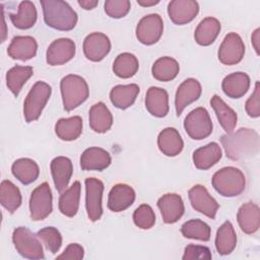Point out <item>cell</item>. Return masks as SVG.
<instances>
[{
  "label": "cell",
  "instance_id": "obj_21",
  "mask_svg": "<svg viewBox=\"0 0 260 260\" xmlns=\"http://www.w3.org/2000/svg\"><path fill=\"white\" fill-rule=\"evenodd\" d=\"M51 173L54 185L59 193H63L69 184L73 174V166L70 158L57 156L51 161Z\"/></svg>",
  "mask_w": 260,
  "mask_h": 260
},
{
  "label": "cell",
  "instance_id": "obj_23",
  "mask_svg": "<svg viewBox=\"0 0 260 260\" xmlns=\"http://www.w3.org/2000/svg\"><path fill=\"white\" fill-rule=\"evenodd\" d=\"M238 223L241 230L248 235L256 233L260 225V209L254 202L244 203L237 213Z\"/></svg>",
  "mask_w": 260,
  "mask_h": 260
},
{
  "label": "cell",
  "instance_id": "obj_12",
  "mask_svg": "<svg viewBox=\"0 0 260 260\" xmlns=\"http://www.w3.org/2000/svg\"><path fill=\"white\" fill-rule=\"evenodd\" d=\"M188 196H189V200L192 207L196 211L206 215L211 219L215 218L219 205L216 202V200L208 193L207 189L204 186L202 185L193 186L189 190Z\"/></svg>",
  "mask_w": 260,
  "mask_h": 260
},
{
  "label": "cell",
  "instance_id": "obj_20",
  "mask_svg": "<svg viewBox=\"0 0 260 260\" xmlns=\"http://www.w3.org/2000/svg\"><path fill=\"white\" fill-rule=\"evenodd\" d=\"M110 153L101 147L86 148L80 156V168L83 171H103L111 165Z\"/></svg>",
  "mask_w": 260,
  "mask_h": 260
},
{
  "label": "cell",
  "instance_id": "obj_31",
  "mask_svg": "<svg viewBox=\"0 0 260 260\" xmlns=\"http://www.w3.org/2000/svg\"><path fill=\"white\" fill-rule=\"evenodd\" d=\"M81 186L78 181H75L69 188L61 193L59 198V210L62 214L73 217L79 208Z\"/></svg>",
  "mask_w": 260,
  "mask_h": 260
},
{
  "label": "cell",
  "instance_id": "obj_36",
  "mask_svg": "<svg viewBox=\"0 0 260 260\" xmlns=\"http://www.w3.org/2000/svg\"><path fill=\"white\" fill-rule=\"evenodd\" d=\"M179 63L172 57L165 56L157 59L151 68L152 76L158 81H171L178 75Z\"/></svg>",
  "mask_w": 260,
  "mask_h": 260
},
{
  "label": "cell",
  "instance_id": "obj_27",
  "mask_svg": "<svg viewBox=\"0 0 260 260\" xmlns=\"http://www.w3.org/2000/svg\"><path fill=\"white\" fill-rule=\"evenodd\" d=\"M139 90V86L135 83L116 85L110 91L111 103L120 110L128 109L134 104Z\"/></svg>",
  "mask_w": 260,
  "mask_h": 260
},
{
  "label": "cell",
  "instance_id": "obj_40",
  "mask_svg": "<svg viewBox=\"0 0 260 260\" xmlns=\"http://www.w3.org/2000/svg\"><path fill=\"white\" fill-rule=\"evenodd\" d=\"M182 235L187 239L207 242L210 240V226L201 219H190L181 226Z\"/></svg>",
  "mask_w": 260,
  "mask_h": 260
},
{
  "label": "cell",
  "instance_id": "obj_10",
  "mask_svg": "<svg viewBox=\"0 0 260 260\" xmlns=\"http://www.w3.org/2000/svg\"><path fill=\"white\" fill-rule=\"evenodd\" d=\"M218 60L224 65H235L242 61L245 55V45L236 32L228 34L218 49Z\"/></svg>",
  "mask_w": 260,
  "mask_h": 260
},
{
  "label": "cell",
  "instance_id": "obj_28",
  "mask_svg": "<svg viewBox=\"0 0 260 260\" xmlns=\"http://www.w3.org/2000/svg\"><path fill=\"white\" fill-rule=\"evenodd\" d=\"M210 105L214 110L216 118L223 130L226 133L233 132L238 121L237 113L231 107H229L217 94H214L211 98Z\"/></svg>",
  "mask_w": 260,
  "mask_h": 260
},
{
  "label": "cell",
  "instance_id": "obj_2",
  "mask_svg": "<svg viewBox=\"0 0 260 260\" xmlns=\"http://www.w3.org/2000/svg\"><path fill=\"white\" fill-rule=\"evenodd\" d=\"M46 24L58 30H71L77 23V14L71 6L62 0H42Z\"/></svg>",
  "mask_w": 260,
  "mask_h": 260
},
{
  "label": "cell",
  "instance_id": "obj_22",
  "mask_svg": "<svg viewBox=\"0 0 260 260\" xmlns=\"http://www.w3.org/2000/svg\"><path fill=\"white\" fill-rule=\"evenodd\" d=\"M145 108L150 115L162 118L169 113V94L166 89L151 86L145 95Z\"/></svg>",
  "mask_w": 260,
  "mask_h": 260
},
{
  "label": "cell",
  "instance_id": "obj_33",
  "mask_svg": "<svg viewBox=\"0 0 260 260\" xmlns=\"http://www.w3.org/2000/svg\"><path fill=\"white\" fill-rule=\"evenodd\" d=\"M11 172L20 183L28 185L38 179L40 175V168L35 160L23 157L16 159L12 164Z\"/></svg>",
  "mask_w": 260,
  "mask_h": 260
},
{
  "label": "cell",
  "instance_id": "obj_30",
  "mask_svg": "<svg viewBox=\"0 0 260 260\" xmlns=\"http://www.w3.org/2000/svg\"><path fill=\"white\" fill-rule=\"evenodd\" d=\"M220 27V22L215 17L210 16L202 19L194 32L196 43L200 46L211 45L217 38Z\"/></svg>",
  "mask_w": 260,
  "mask_h": 260
},
{
  "label": "cell",
  "instance_id": "obj_9",
  "mask_svg": "<svg viewBox=\"0 0 260 260\" xmlns=\"http://www.w3.org/2000/svg\"><path fill=\"white\" fill-rule=\"evenodd\" d=\"M164 31V22L159 14L152 13L142 17L136 26L137 40L146 46L158 42Z\"/></svg>",
  "mask_w": 260,
  "mask_h": 260
},
{
  "label": "cell",
  "instance_id": "obj_41",
  "mask_svg": "<svg viewBox=\"0 0 260 260\" xmlns=\"http://www.w3.org/2000/svg\"><path fill=\"white\" fill-rule=\"evenodd\" d=\"M37 236L39 237L42 244H44V246L49 252L55 254L60 250L62 245V236L56 228L54 226L43 228L37 233Z\"/></svg>",
  "mask_w": 260,
  "mask_h": 260
},
{
  "label": "cell",
  "instance_id": "obj_43",
  "mask_svg": "<svg viewBox=\"0 0 260 260\" xmlns=\"http://www.w3.org/2000/svg\"><path fill=\"white\" fill-rule=\"evenodd\" d=\"M129 0H107L105 2V11L112 18H121L130 11Z\"/></svg>",
  "mask_w": 260,
  "mask_h": 260
},
{
  "label": "cell",
  "instance_id": "obj_17",
  "mask_svg": "<svg viewBox=\"0 0 260 260\" xmlns=\"http://www.w3.org/2000/svg\"><path fill=\"white\" fill-rule=\"evenodd\" d=\"M202 92L200 82L195 78L184 80L178 87L175 96V107L177 116H180L187 106L197 101Z\"/></svg>",
  "mask_w": 260,
  "mask_h": 260
},
{
  "label": "cell",
  "instance_id": "obj_4",
  "mask_svg": "<svg viewBox=\"0 0 260 260\" xmlns=\"http://www.w3.org/2000/svg\"><path fill=\"white\" fill-rule=\"evenodd\" d=\"M60 89L63 107L68 112L84 103L89 95L86 81L81 76L75 74H68L63 77L60 82Z\"/></svg>",
  "mask_w": 260,
  "mask_h": 260
},
{
  "label": "cell",
  "instance_id": "obj_15",
  "mask_svg": "<svg viewBox=\"0 0 260 260\" xmlns=\"http://www.w3.org/2000/svg\"><path fill=\"white\" fill-rule=\"evenodd\" d=\"M111 50V41L103 32H91L83 41V53L93 62L102 61Z\"/></svg>",
  "mask_w": 260,
  "mask_h": 260
},
{
  "label": "cell",
  "instance_id": "obj_8",
  "mask_svg": "<svg viewBox=\"0 0 260 260\" xmlns=\"http://www.w3.org/2000/svg\"><path fill=\"white\" fill-rule=\"evenodd\" d=\"M53 210L52 191L47 182L39 185L30 194L29 211L30 218L35 221L43 220Z\"/></svg>",
  "mask_w": 260,
  "mask_h": 260
},
{
  "label": "cell",
  "instance_id": "obj_6",
  "mask_svg": "<svg viewBox=\"0 0 260 260\" xmlns=\"http://www.w3.org/2000/svg\"><path fill=\"white\" fill-rule=\"evenodd\" d=\"M12 242L16 251L22 257L34 260L45 258L41 240L38 236L34 235L27 228H16L12 234Z\"/></svg>",
  "mask_w": 260,
  "mask_h": 260
},
{
  "label": "cell",
  "instance_id": "obj_38",
  "mask_svg": "<svg viewBox=\"0 0 260 260\" xmlns=\"http://www.w3.org/2000/svg\"><path fill=\"white\" fill-rule=\"evenodd\" d=\"M1 205L9 212H14L21 205L19 189L9 180H3L0 186Z\"/></svg>",
  "mask_w": 260,
  "mask_h": 260
},
{
  "label": "cell",
  "instance_id": "obj_14",
  "mask_svg": "<svg viewBox=\"0 0 260 260\" xmlns=\"http://www.w3.org/2000/svg\"><path fill=\"white\" fill-rule=\"evenodd\" d=\"M199 12V4L194 0H173L168 5L170 19L179 25L191 22Z\"/></svg>",
  "mask_w": 260,
  "mask_h": 260
},
{
  "label": "cell",
  "instance_id": "obj_48",
  "mask_svg": "<svg viewBox=\"0 0 260 260\" xmlns=\"http://www.w3.org/2000/svg\"><path fill=\"white\" fill-rule=\"evenodd\" d=\"M252 45L256 51V54L259 55V40H260V28H256L252 35Z\"/></svg>",
  "mask_w": 260,
  "mask_h": 260
},
{
  "label": "cell",
  "instance_id": "obj_42",
  "mask_svg": "<svg viewBox=\"0 0 260 260\" xmlns=\"http://www.w3.org/2000/svg\"><path fill=\"white\" fill-rule=\"evenodd\" d=\"M133 221L139 229H151L155 223V214L151 206L148 204L139 205L133 212Z\"/></svg>",
  "mask_w": 260,
  "mask_h": 260
},
{
  "label": "cell",
  "instance_id": "obj_18",
  "mask_svg": "<svg viewBox=\"0 0 260 260\" xmlns=\"http://www.w3.org/2000/svg\"><path fill=\"white\" fill-rule=\"evenodd\" d=\"M135 200L134 189L127 184H116L109 192L108 208L114 212L124 211Z\"/></svg>",
  "mask_w": 260,
  "mask_h": 260
},
{
  "label": "cell",
  "instance_id": "obj_46",
  "mask_svg": "<svg viewBox=\"0 0 260 260\" xmlns=\"http://www.w3.org/2000/svg\"><path fill=\"white\" fill-rule=\"evenodd\" d=\"M84 256V249L77 243L69 244L64 252L57 256V259H68V260H80Z\"/></svg>",
  "mask_w": 260,
  "mask_h": 260
},
{
  "label": "cell",
  "instance_id": "obj_35",
  "mask_svg": "<svg viewBox=\"0 0 260 260\" xmlns=\"http://www.w3.org/2000/svg\"><path fill=\"white\" fill-rule=\"evenodd\" d=\"M56 135L64 141L77 139L82 133V119L79 116L62 118L55 125Z\"/></svg>",
  "mask_w": 260,
  "mask_h": 260
},
{
  "label": "cell",
  "instance_id": "obj_47",
  "mask_svg": "<svg viewBox=\"0 0 260 260\" xmlns=\"http://www.w3.org/2000/svg\"><path fill=\"white\" fill-rule=\"evenodd\" d=\"M78 4L85 10H91L99 4V1L98 0H78Z\"/></svg>",
  "mask_w": 260,
  "mask_h": 260
},
{
  "label": "cell",
  "instance_id": "obj_37",
  "mask_svg": "<svg viewBox=\"0 0 260 260\" xmlns=\"http://www.w3.org/2000/svg\"><path fill=\"white\" fill-rule=\"evenodd\" d=\"M34 74V69L30 66L16 65L9 69L6 73V84L10 91L17 96L24 83Z\"/></svg>",
  "mask_w": 260,
  "mask_h": 260
},
{
  "label": "cell",
  "instance_id": "obj_1",
  "mask_svg": "<svg viewBox=\"0 0 260 260\" xmlns=\"http://www.w3.org/2000/svg\"><path fill=\"white\" fill-rule=\"evenodd\" d=\"M220 142L225 155L233 160L248 158L255 155L259 150V135L249 128H240L236 132L221 136Z\"/></svg>",
  "mask_w": 260,
  "mask_h": 260
},
{
  "label": "cell",
  "instance_id": "obj_7",
  "mask_svg": "<svg viewBox=\"0 0 260 260\" xmlns=\"http://www.w3.org/2000/svg\"><path fill=\"white\" fill-rule=\"evenodd\" d=\"M184 128L190 138L202 140L212 132V121L205 108L199 107L191 111L185 118Z\"/></svg>",
  "mask_w": 260,
  "mask_h": 260
},
{
  "label": "cell",
  "instance_id": "obj_25",
  "mask_svg": "<svg viewBox=\"0 0 260 260\" xmlns=\"http://www.w3.org/2000/svg\"><path fill=\"white\" fill-rule=\"evenodd\" d=\"M157 146L165 155L176 156L183 150L184 142L177 129L168 127L159 132Z\"/></svg>",
  "mask_w": 260,
  "mask_h": 260
},
{
  "label": "cell",
  "instance_id": "obj_13",
  "mask_svg": "<svg viewBox=\"0 0 260 260\" xmlns=\"http://www.w3.org/2000/svg\"><path fill=\"white\" fill-rule=\"evenodd\" d=\"M75 55V43L67 38L55 40L47 49L46 59L51 66L63 65Z\"/></svg>",
  "mask_w": 260,
  "mask_h": 260
},
{
  "label": "cell",
  "instance_id": "obj_44",
  "mask_svg": "<svg viewBox=\"0 0 260 260\" xmlns=\"http://www.w3.org/2000/svg\"><path fill=\"white\" fill-rule=\"evenodd\" d=\"M212 255L210 250L205 246L199 245H188L184 250L183 260H193V259H211Z\"/></svg>",
  "mask_w": 260,
  "mask_h": 260
},
{
  "label": "cell",
  "instance_id": "obj_39",
  "mask_svg": "<svg viewBox=\"0 0 260 260\" xmlns=\"http://www.w3.org/2000/svg\"><path fill=\"white\" fill-rule=\"evenodd\" d=\"M139 68L138 59L131 53L118 55L113 64L114 73L121 78H130L136 74Z\"/></svg>",
  "mask_w": 260,
  "mask_h": 260
},
{
  "label": "cell",
  "instance_id": "obj_16",
  "mask_svg": "<svg viewBox=\"0 0 260 260\" xmlns=\"http://www.w3.org/2000/svg\"><path fill=\"white\" fill-rule=\"evenodd\" d=\"M157 207L166 223L177 222L184 214L185 206L182 197L176 193H167L157 200Z\"/></svg>",
  "mask_w": 260,
  "mask_h": 260
},
{
  "label": "cell",
  "instance_id": "obj_3",
  "mask_svg": "<svg viewBox=\"0 0 260 260\" xmlns=\"http://www.w3.org/2000/svg\"><path fill=\"white\" fill-rule=\"evenodd\" d=\"M212 187L223 197L239 196L246 187V178L241 170L235 167H224L215 172Z\"/></svg>",
  "mask_w": 260,
  "mask_h": 260
},
{
  "label": "cell",
  "instance_id": "obj_34",
  "mask_svg": "<svg viewBox=\"0 0 260 260\" xmlns=\"http://www.w3.org/2000/svg\"><path fill=\"white\" fill-rule=\"evenodd\" d=\"M37 9L31 1L20 2L17 13L9 14L11 22L19 29H27L32 27L37 21Z\"/></svg>",
  "mask_w": 260,
  "mask_h": 260
},
{
  "label": "cell",
  "instance_id": "obj_24",
  "mask_svg": "<svg viewBox=\"0 0 260 260\" xmlns=\"http://www.w3.org/2000/svg\"><path fill=\"white\" fill-rule=\"evenodd\" d=\"M250 87V77L245 72H234L225 76L221 82V88L231 99H240Z\"/></svg>",
  "mask_w": 260,
  "mask_h": 260
},
{
  "label": "cell",
  "instance_id": "obj_11",
  "mask_svg": "<svg viewBox=\"0 0 260 260\" xmlns=\"http://www.w3.org/2000/svg\"><path fill=\"white\" fill-rule=\"evenodd\" d=\"M85 206L87 216L91 221H96L102 217V197L104 183L95 178L85 179Z\"/></svg>",
  "mask_w": 260,
  "mask_h": 260
},
{
  "label": "cell",
  "instance_id": "obj_45",
  "mask_svg": "<svg viewBox=\"0 0 260 260\" xmlns=\"http://www.w3.org/2000/svg\"><path fill=\"white\" fill-rule=\"evenodd\" d=\"M245 110H246L247 114L252 118H258L260 116V84H259V81H256L254 91L245 104Z\"/></svg>",
  "mask_w": 260,
  "mask_h": 260
},
{
  "label": "cell",
  "instance_id": "obj_19",
  "mask_svg": "<svg viewBox=\"0 0 260 260\" xmlns=\"http://www.w3.org/2000/svg\"><path fill=\"white\" fill-rule=\"evenodd\" d=\"M37 50L38 43L32 37L16 36L11 40L7 53L12 59L26 61L36 56Z\"/></svg>",
  "mask_w": 260,
  "mask_h": 260
},
{
  "label": "cell",
  "instance_id": "obj_32",
  "mask_svg": "<svg viewBox=\"0 0 260 260\" xmlns=\"http://www.w3.org/2000/svg\"><path fill=\"white\" fill-rule=\"evenodd\" d=\"M237 246V235L231 221H224L215 236V249L220 255L231 254Z\"/></svg>",
  "mask_w": 260,
  "mask_h": 260
},
{
  "label": "cell",
  "instance_id": "obj_49",
  "mask_svg": "<svg viewBox=\"0 0 260 260\" xmlns=\"http://www.w3.org/2000/svg\"><path fill=\"white\" fill-rule=\"evenodd\" d=\"M137 3L140 6L143 7H148V6H153L159 3V0H137Z\"/></svg>",
  "mask_w": 260,
  "mask_h": 260
},
{
  "label": "cell",
  "instance_id": "obj_29",
  "mask_svg": "<svg viewBox=\"0 0 260 260\" xmlns=\"http://www.w3.org/2000/svg\"><path fill=\"white\" fill-rule=\"evenodd\" d=\"M113 125V116L108 107L99 102L89 110V126L96 133H106Z\"/></svg>",
  "mask_w": 260,
  "mask_h": 260
},
{
  "label": "cell",
  "instance_id": "obj_5",
  "mask_svg": "<svg viewBox=\"0 0 260 260\" xmlns=\"http://www.w3.org/2000/svg\"><path fill=\"white\" fill-rule=\"evenodd\" d=\"M52 88L44 81H37L23 103V115L27 123L38 120L51 96Z\"/></svg>",
  "mask_w": 260,
  "mask_h": 260
},
{
  "label": "cell",
  "instance_id": "obj_26",
  "mask_svg": "<svg viewBox=\"0 0 260 260\" xmlns=\"http://www.w3.org/2000/svg\"><path fill=\"white\" fill-rule=\"evenodd\" d=\"M221 148L216 142H210L193 152V162L198 170H208L221 158Z\"/></svg>",
  "mask_w": 260,
  "mask_h": 260
}]
</instances>
